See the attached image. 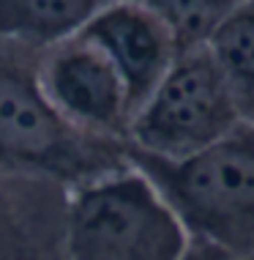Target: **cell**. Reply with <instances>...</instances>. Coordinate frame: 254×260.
<instances>
[{"label": "cell", "mask_w": 254, "mask_h": 260, "mask_svg": "<svg viewBox=\"0 0 254 260\" xmlns=\"http://www.w3.org/2000/svg\"><path fill=\"white\" fill-rule=\"evenodd\" d=\"M189 233V257L254 260V123L241 121L227 137L186 159L131 151Z\"/></svg>", "instance_id": "6da1fadb"}, {"label": "cell", "mask_w": 254, "mask_h": 260, "mask_svg": "<svg viewBox=\"0 0 254 260\" xmlns=\"http://www.w3.org/2000/svg\"><path fill=\"white\" fill-rule=\"evenodd\" d=\"M41 44L0 36V165L80 186L129 165V145L88 135L52 104L39 80Z\"/></svg>", "instance_id": "7a4b0ae2"}, {"label": "cell", "mask_w": 254, "mask_h": 260, "mask_svg": "<svg viewBox=\"0 0 254 260\" xmlns=\"http://www.w3.org/2000/svg\"><path fill=\"white\" fill-rule=\"evenodd\" d=\"M189 233L151 181L129 165L71 189L68 260H183Z\"/></svg>", "instance_id": "3957f363"}, {"label": "cell", "mask_w": 254, "mask_h": 260, "mask_svg": "<svg viewBox=\"0 0 254 260\" xmlns=\"http://www.w3.org/2000/svg\"><path fill=\"white\" fill-rule=\"evenodd\" d=\"M241 123L208 44L180 47L164 77L137 107L129 148L159 159H186Z\"/></svg>", "instance_id": "277c9868"}, {"label": "cell", "mask_w": 254, "mask_h": 260, "mask_svg": "<svg viewBox=\"0 0 254 260\" xmlns=\"http://www.w3.org/2000/svg\"><path fill=\"white\" fill-rule=\"evenodd\" d=\"M39 80L63 115L82 132L129 145L134 104L118 66L82 30L41 47Z\"/></svg>", "instance_id": "5b68a950"}, {"label": "cell", "mask_w": 254, "mask_h": 260, "mask_svg": "<svg viewBox=\"0 0 254 260\" xmlns=\"http://www.w3.org/2000/svg\"><path fill=\"white\" fill-rule=\"evenodd\" d=\"M68 200L66 181L0 165V260H68Z\"/></svg>", "instance_id": "8992f818"}, {"label": "cell", "mask_w": 254, "mask_h": 260, "mask_svg": "<svg viewBox=\"0 0 254 260\" xmlns=\"http://www.w3.org/2000/svg\"><path fill=\"white\" fill-rule=\"evenodd\" d=\"M77 30L112 58L129 88L134 112L180 52L172 27L142 0H110Z\"/></svg>", "instance_id": "52a82bcc"}, {"label": "cell", "mask_w": 254, "mask_h": 260, "mask_svg": "<svg viewBox=\"0 0 254 260\" xmlns=\"http://www.w3.org/2000/svg\"><path fill=\"white\" fill-rule=\"evenodd\" d=\"M241 121L254 123V0H243L205 39Z\"/></svg>", "instance_id": "ba28073f"}, {"label": "cell", "mask_w": 254, "mask_h": 260, "mask_svg": "<svg viewBox=\"0 0 254 260\" xmlns=\"http://www.w3.org/2000/svg\"><path fill=\"white\" fill-rule=\"evenodd\" d=\"M110 0H0V36L30 44L68 36Z\"/></svg>", "instance_id": "9c48e42d"}, {"label": "cell", "mask_w": 254, "mask_h": 260, "mask_svg": "<svg viewBox=\"0 0 254 260\" xmlns=\"http://www.w3.org/2000/svg\"><path fill=\"white\" fill-rule=\"evenodd\" d=\"M172 27L180 47L202 44L210 30L243 0H142Z\"/></svg>", "instance_id": "30bf717a"}]
</instances>
